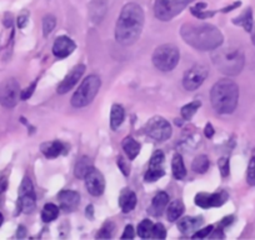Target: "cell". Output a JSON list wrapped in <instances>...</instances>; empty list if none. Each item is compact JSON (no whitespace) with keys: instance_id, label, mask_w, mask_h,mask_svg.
Masks as SVG:
<instances>
[{"instance_id":"cell-14","label":"cell","mask_w":255,"mask_h":240,"mask_svg":"<svg viewBox=\"0 0 255 240\" xmlns=\"http://www.w3.org/2000/svg\"><path fill=\"white\" fill-rule=\"evenodd\" d=\"M85 180V187L87 190L89 192L90 195L93 197H100V195L104 193L105 190V180L103 174L100 173L98 169H95L93 166L89 171L87 173V175L84 176Z\"/></svg>"},{"instance_id":"cell-34","label":"cell","mask_w":255,"mask_h":240,"mask_svg":"<svg viewBox=\"0 0 255 240\" xmlns=\"http://www.w3.org/2000/svg\"><path fill=\"white\" fill-rule=\"evenodd\" d=\"M114 229V224L112 222H107L103 225L102 229L99 230V233L97 234V238H99V239H110L113 237Z\"/></svg>"},{"instance_id":"cell-9","label":"cell","mask_w":255,"mask_h":240,"mask_svg":"<svg viewBox=\"0 0 255 240\" xmlns=\"http://www.w3.org/2000/svg\"><path fill=\"white\" fill-rule=\"evenodd\" d=\"M20 87L15 79L9 78V79L3 80L0 83V104L4 108L11 109L18 104L20 99Z\"/></svg>"},{"instance_id":"cell-42","label":"cell","mask_w":255,"mask_h":240,"mask_svg":"<svg viewBox=\"0 0 255 240\" xmlns=\"http://www.w3.org/2000/svg\"><path fill=\"white\" fill-rule=\"evenodd\" d=\"M134 237H135V230H134L133 225H127L122 235V239H134Z\"/></svg>"},{"instance_id":"cell-44","label":"cell","mask_w":255,"mask_h":240,"mask_svg":"<svg viewBox=\"0 0 255 240\" xmlns=\"http://www.w3.org/2000/svg\"><path fill=\"white\" fill-rule=\"evenodd\" d=\"M6 189H8V179L6 176H1L0 178V194H4Z\"/></svg>"},{"instance_id":"cell-7","label":"cell","mask_w":255,"mask_h":240,"mask_svg":"<svg viewBox=\"0 0 255 240\" xmlns=\"http://www.w3.org/2000/svg\"><path fill=\"white\" fill-rule=\"evenodd\" d=\"M191 0H155L154 14L161 21H170L189 5Z\"/></svg>"},{"instance_id":"cell-49","label":"cell","mask_w":255,"mask_h":240,"mask_svg":"<svg viewBox=\"0 0 255 240\" xmlns=\"http://www.w3.org/2000/svg\"><path fill=\"white\" fill-rule=\"evenodd\" d=\"M252 41L255 46V25L253 26V30H252Z\"/></svg>"},{"instance_id":"cell-4","label":"cell","mask_w":255,"mask_h":240,"mask_svg":"<svg viewBox=\"0 0 255 240\" xmlns=\"http://www.w3.org/2000/svg\"><path fill=\"white\" fill-rule=\"evenodd\" d=\"M212 59L220 73L232 75V77L240 74L245 63L244 53L240 49L233 48V46H229V48L219 46L212 54Z\"/></svg>"},{"instance_id":"cell-40","label":"cell","mask_w":255,"mask_h":240,"mask_svg":"<svg viewBox=\"0 0 255 240\" xmlns=\"http://www.w3.org/2000/svg\"><path fill=\"white\" fill-rule=\"evenodd\" d=\"M36 83H38V80H35L33 84H30L28 88H25L24 90H21V93H20V99L21 100H28L29 98L33 95L34 90H35V88H36Z\"/></svg>"},{"instance_id":"cell-32","label":"cell","mask_w":255,"mask_h":240,"mask_svg":"<svg viewBox=\"0 0 255 240\" xmlns=\"http://www.w3.org/2000/svg\"><path fill=\"white\" fill-rule=\"evenodd\" d=\"M56 26V19L55 16L51 15V14H48L43 18V35L44 38H48L53 30Z\"/></svg>"},{"instance_id":"cell-25","label":"cell","mask_w":255,"mask_h":240,"mask_svg":"<svg viewBox=\"0 0 255 240\" xmlns=\"http://www.w3.org/2000/svg\"><path fill=\"white\" fill-rule=\"evenodd\" d=\"M122 146L123 149H124L125 153H127L128 158L130 159V160H134V159L139 155V153H140V144H139L135 139L131 138V136L124 138Z\"/></svg>"},{"instance_id":"cell-27","label":"cell","mask_w":255,"mask_h":240,"mask_svg":"<svg viewBox=\"0 0 255 240\" xmlns=\"http://www.w3.org/2000/svg\"><path fill=\"white\" fill-rule=\"evenodd\" d=\"M171 171H173L174 178L178 180H183L186 176V168L184 165L183 156L180 154H175L171 160Z\"/></svg>"},{"instance_id":"cell-21","label":"cell","mask_w":255,"mask_h":240,"mask_svg":"<svg viewBox=\"0 0 255 240\" xmlns=\"http://www.w3.org/2000/svg\"><path fill=\"white\" fill-rule=\"evenodd\" d=\"M203 224V218L202 217H186L183 218L178 222V229L183 234H190L191 232H197Z\"/></svg>"},{"instance_id":"cell-5","label":"cell","mask_w":255,"mask_h":240,"mask_svg":"<svg viewBox=\"0 0 255 240\" xmlns=\"http://www.w3.org/2000/svg\"><path fill=\"white\" fill-rule=\"evenodd\" d=\"M100 85H102V82H100V78L98 75H89V77L85 78L72 97L70 103H72L73 107L84 108L92 104L93 100L99 93Z\"/></svg>"},{"instance_id":"cell-38","label":"cell","mask_w":255,"mask_h":240,"mask_svg":"<svg viewBox=\"0 0 255 240\" xmlns=\"http://www.w3.org/2000/svg\"><path fill=\"white\" fill-rule=\"evenodd\" d=\"M117 165L119 166V169L122 170V173L124 174L125 176L130 175V165H129V163H128L123 156H118Z\"/></svg>"},{"instance_id":"cell-8","label":"cell","mask_w":255,"mask_h":240,"mask_svg":"<svg viewBox=\"0 0 255 240\" xmlns=\"http://www.w3.org/2000/svg\"><path fill=\"white\" fill-rule=\"evenodd\" d=\"M145 134L155 141H165L173 134V129L168 120L161 117H154L145 124Z\"/></svg>"},{"instance_id":"cell-16","label":"cell","mask_w":255,"mask_h":240,"mask_svg":"<svg viewBox=\"0 0 255 240\" xmlns=\"http://www.w3.org/2000/svg\"><path fill=\"white\" fill-rule=\"evenodd\" d=\"M75 49H77V44L72 38L67 35L58 36L53 44V54L58 59L68 58L74 53Z\"/></svg>"},{"instance_id":"cell-28","label":"cell","mask_w":255,"mask_h":240,"mask_svg":"<svg viewBox=\"0 0 255 240\" xmlns=\"http://www.w3.org/2000/svg\"><path fill=\"white\" fill-rule=\"evenodd\" d=\"M93 168V163L90 160L89 156H82L79 160L77 161L74 168V175L78 179H84V176L87 175L88 171Z\"/></svg>"},{"instance_id":"cell-43","label":"cell","mask_w":255,"mask_h":240,"mask_svg":"<svg viewBox=\"0 0 255 240\" xmlns=\"http://www.w3.org/2000/svg\"><path fill=\"white\" fill-rule=\"evenodd\" d=\"M204 134H205V136H207L208 139H212L213 136H214L215 130H214V128H213V125H212V124H210V123H208L207 125H205Z\"/></svg>"},{"instance_id":"cell-2","label":"cell","mask_w":255,"mask_h":240,"mask_svg":"<svg viewBox=\"0 0 255 240\" xmlns=\"http://www.w3.org/2000/svg\"><path fill=\"white\" fill-rule=\"evenodd\" d=\"M180 35L186 44L197 50H215L224 41L222 31L207 23H185L180 28Z\"/></svg>"},{"instance_id":"cell-35","label":"cell","mask_w":255,"mask_h":240,"mask_svg":"<svg viewBox=\"0 0 255 240\" xmlns=\"http://www.w3.org/2000/svg\"><path fill=\"white\" fill-rule=\"evenodd\" d=\"M247 182L248 184L255 187V156H253L249 161L247 171Z\"/></svg>"},{"instance_id":"cell-37","label":"cell","mask_w":255,"mask_h":240,"mask_svg":"<svg viewBox=\"0 0 255 240\" xmlns=\"http://www.w3.org/2000/svg\"><path fill=\"white\" fill-rule=\"evenodd\" d=\"M218 166H219L220 174H222L223 178H227L230 174V161L229 158H220L218 160Z\"/></svg>"},{"instance_id":"cell-47","label":"cell","mask_w":255,"mask_h":240,"mask_svg":"<svg viewBox=\"0 0 255 240\" xmlns=\"http://www.w3.org/2000/svg\"><path fill=\"white\" fill-rule=\"evenodd\" d=\"M239 6H240V1H237V3H234L233 5L228 6V8L222 9V11H223V13H229V11H232L233 9H237V8H239Z\"/></svg>"},{"instance_id":"cell-50","label":"cell","mask_w":255,"mask_h":240,"mask_svg":"<svg viewBox=\"0 0 255 240\" xmlns=\"http://www.w3.org/2000/svg\"><path fill=\"white\" fill-rule=\"evenodd\" d=\"M3 223H4V217H3V214L0 213V227L3 225Z\"/></svg>"},{"instance_id":"cell-3","label":"cell","mask_w":255,"mask_h":240,"mask_svg":"<svg viewBox=\"0 0 255 240\" xmlns=\"http://www.w3.org/2000/svg\"><path fill=\"white\" fill-rule=\"evenodd\" d=\"M210 102L218 114H232L239 102V87L230 79H222L213 85Z\"/></svg>"},{"instance_id":"cell-39","label":"cell","mask_w":255,"mask_h":240,"mask_svg":"<svg viewBox=\"0 0 255 240\" xmlns=\"http://www.w3.org/2000/svg\"><path fill=\"white\" fill-rule=\"evenodd\" d=\"M213 229H214V227H213V225H209V227L204 228V229L197 230V233L191 235V238H193V239H204V238H208L212 234Z\"/></svg>"},{"instance_id":"cell-24","label":"cell","mask_w":255,"mask_h":240,"mask_svg":"<svg viewBox=\"0 0 255 240\" xmlns=\"http://www.w3.org/2000/svg\"><path fill=\"white\" fill-rule=\"evenodd\" d=\"M184 210H185V207H184V203L181 202L180 199H176L174 202H171L169 204L168 210H166V218H168L169 222L174 223L178 222L180 219L181 215L184 214Z\"/></svg>"},{"instance_id":"cell-29","label":"cell","mask_w":255,"mask_h":240,"mask_svg":"<svg viewBox=\"0 0 255 240\" xmlns=\"http://www.w3.org/2000/svg\"><path fill=\"white\" fill-rule=\"evenodd\" d=\"M210 168V160L207 155L202 154V155H198L197 158L193 160L191 164V169L198 174H204L209 170Z\"/></svg>"},{"instance_id":"cell-23","label":"cell","mask_w":255,"mask_h":240,"mask_svg":"<svg viewBox=\"0 0 255 240\" xmlns=\"http://www.w3.org/2000/svg\"><path fill=\"white\" fill-rule=\"evenodd\" d=\"M233 23H234L235 25L244 28V30L247 31V33H252L253 26H254V19H253L252 8L245 9L238 18L233 19Z\"/></svg>"},{"instance_id":"cell-15","label":"cell","mask_w":255,"mask_h":240,"mask_svg":"<svg viewBox=\"0 0 255 240\" xmlns=\"http://www.w3.org/2000/svg\"><path fill=\"white\" fill-rule=\"evenodd\" d=\"M84 72H85L84 64L75 65V67L73 68L69 73H68L67 77L61 80L60 84L58 85V89H56V92H58L59 94H67V93H69L70 90H72L73 88L78 84V82H79L80 78L83 77Z\"/></svg>"},{"instance_id":"cell-31","label":"cell","mask_w":255,"mask_h":240,"mask_svg":"<svg viewBox=\"0 0 255 240\" xmlns=\"http://www.w3.org/2000/svg\"><path fill=\"white\" fill-rule=\"evenodd\" d=\"M200 107H202V103H200L199 100H194V102H191L189 103V104L184 105L180 110L181 118H183L184 120H190L191 118L197 114V112L199 110Z\"/></svg>"},{"instance_id":"cell-6","label":"cell","mask_w":255,"mask_h":240,"mask_svg":"<svg viewBox=\"0 0 255 240\" xmlns=\"http://www.w3.org/2000/svg\"><path fill=\"white\" fill-rule=\"evenodd\" d=\"M153 64L160 72H171L179 64L180 53L173 44H163L153 53Z\"/></svg>"},{"instance_id":"cell-20","label":"cell","mask_w":255,"mask_h":240,"mask_svg":"<svg viewBox=\"0 0 255 240\" xmlns=\"http://www.w3.org/2000/svg\"><path fill=\"white\" fill-rule=\"evenodd\" d=\"M136 195L133 190L130 189H123L119 197V207L123 210V213L128 214V213L133 212L136 207Z\"/></svg>"},{"instance_id":"cell-19","label":"cell","mask_w":255,"mask_h":240,"mask_svg":"<svg viewBox=\"0 0 255 240\" xmlns=\"http://www.w3.org/2000/svg\"><path fill=\"white\" fill-rule=\"evenodd\" d=\"M169 203V195L165 192H159L151 200V204L149 207L148 213L153 217H160L166 210Z\"/></svg>"},{"instance_id":"cell-13","label":"cell","mask_w":255,"mask_h":240,"mask_svg":"<svg viewBox=\"0 0 255 240\" xmlns=\"http://www.w3.org/2000/svg\"><path fill=\"white\" fill-rule=\"evenodd\" d=\"M229 198L227 192L224 190H220L217 193H199V194L195 195V204L198 207L203 208V209H209V208H217L222 207L223 204H225Z\"/></svg>"},{"instance_id":"cell-22","label":"cell","mask_w":255,"mask_h":240,"mask_svg":"<svg viewBox=\"0 0 255 240\" xmlns=\"http://www.w3.org/2000/svg\"><path fill=\"white\" fill-rule=\"evenodd\" d=\"M41 153L44 154V156L48 159H54L58 158L59 155H61L63 153H65V145H64L61 141L55 140L50 141V143H44L40 146Z\"/></svg>"},{"instance_id":"cell-30","label":"cell","mask_w":255,"mask_h":240,"mask_svg":"<svg viewBox=\"0 0 255 240\" xmlns=\"http://www.w3.org/2000/svg\"><path fill=\"white\" fill-rule=\"evenodd\" d=\"M59 217V208L53 203H48L44 205L41 210V219L44 223H50Z\"/></svg>"},{"instance_id":"cell-26","label":"cell","mask_w":255,"mask_h":240,"mask_svg":"<svg viewBox=\"0 0 255 240\" xmlns=\"http://www.w3.org/2000/svg\"><path fill=\"white\" fill-rule=\"evenodd\" d=\"M125 118V112L123 109L122 105L114 104L110 110V126L113 130H117L120 125L123 124Z\"/></svg>"},{"instance_id":"cell-48","label":"cell","mask_w":255,"mask_h":240,"mask_svg":"<svg viewBox=\"0 0 255 240\" xmlns=\"http://www.w3.org/2000/svg\"><path fill=\"white\" fill-rule=\"evenodd\" d=\"M26 235V230L25 228L23 227V225H20V227L18 228V232H16V237L18 238H24Z\"/></svg>"},{"instance_id":"cell-12","label":"cell","mask_w":255,"mask_h":240,"mask_svg":"<svg viewBox=\"0 0 255 240\" xmlns=\"http://www.w3.org/2000/svg\"><path fill=\"white\" fill-rule=\"evenodd\" d=\"M164 160H165V158H164L163 151H154V154L150 158V161H149L148 171H146L145 176H144L146 183H154L160 178H163L164 174H165V171H164Z\"/></svg>"},{"instance_id":"cell-36","label":"cell","mask_w":255,"mask_h":240,"mask_svg":"<svg viewBox=\"0 0 255 240\" xmlns=\"http://www.w3.org/2000/svg\"><path fill=\"white\" fill-rule=\"evenodd\" d=\"M151 238L153 239H165L166 238V229L161 223L154 224L153 233H151Z\"/></svg>"},{"instance_id":"cell-11","label":"cell","mask_w":255,"mask_h":240,"mask_svg":"<svg viewBox=\"0 0 255 240\" xmlns=\"http://www.w3.org/2000/svg\"><path fill=\"white\" fill-rule=\"evenodd\" d=\"M209 75V70L205 65L197 64L191 67L188 72H185L183 78V87L188 92H194L198 88L202 87L203 83Z\"/></svg>"},{"instance_id":"cell-33","label":"cell","mask_w":255,"mask_h":240,"mask_svg":"<svg viewBox=\"0 0 255 240\" xmlns=\"http://www.w3.org/2000/svg\"><path fill=\"white\" fill-rule=\"evenodd\" d=\"M154 224L148 219H144L140 224L138 225V235L141 239H149L151 238V233H153Z\"/></svg>"},{"instance_id":"cell-17","label":"cell","mask_w":255,"mask_h":240,"mask_svg":"<svg viewBox=\"0 0 255 240\" xmlns=\"http://www.w3.org/2000/svg\"><path fill=\"white\" fill-rule=\"evenodd\" d=\"M58 200L60 208L65 212H74L80 204V195L79 193L74 190H61L58 194Z\"/></svg>"},{"instance_id":"cell-46","label":"cell","mask_w":255,"mask_h":240,"mask_svg":"<svg viewBox=\"0 0 255 240\" xmlns=\"http://www.w3.org/2000/svg\"><path fill=\"white\" fill-rule=\"evenodd\" d=\"M234 222V217H227L220 222V227H227V225H230Z\"/></svg>"},{"instance_id":"cell-1","label":"cell","mask_w":255,"mask_h":240,"mask_svg":"<svg viewBox=\"0 0 255 240\" xmlns=\"http://www.w3.org/2000/svg\"><path fill=\"white\" fill-rule=\"evenodd\" d=\"M144 10L139 4L128 3L123 6L115 24V40L124 46L136 43L144 28Z\"/></svg>"},{"instance_id":"cell-10","label":"cell","mask_w":255,"mask_h":240,"mask_svg":"<svg viewBox=\"0 0 255 240\" xmlns=\"http://www.w3.org/2000/svg\"><path fill=\"white\" fill-rule=\"evenodd\" d=\"M18 208L25 214H31L36 208V195L34 192L33 183L29 178H24L19 188Z\"/></svg>"},{"instance_id":"cell-45","label":"cell","mask_w":255,"mask_h":240,"mask_svg":"<svg viewBox=\"0 0 255 240\" xmlns=\"http://www.w3.org/2000/svg\"><path fill=\"white\" fill-rule=\"evenodd\" d=\"M85 215H87L89 219H93V218H94V207H93V205H88L87 209H85Z\"/></svg>"},{"instance_id":"cell-18","label":"cell","mask_w":255,"mask_h":240,"mask_svg":"<svg viewBox=\"0 0 255 240\" xmlns=\"http://www.w3.org/2000/svg\"><path fill=\"white\" fill-rule=\"evenodd\" d=\"M108 11V0H90L89 18L93 23L98 24L104 19Z\"/></svg>"},{"instance_id":"cell-41","label":"cell","mask_w":255,"mask_h":240,"mask_svg":"<svg viewBox=\"0 0 255 240\" xmlns=\"http://www.w3.org/2000/svg\"><path fill=\"white\" fill-rule=\"evenodd\" d=\"M28 21H29V13L24 11V13H21L20 15L18 16V19H16V24H18V28L19 29H24L26 26V24H28Z\"/></svg>"}]
</instances>
